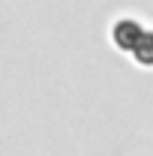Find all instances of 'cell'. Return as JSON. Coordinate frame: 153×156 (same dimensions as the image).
Masks as SVG:
<instances>
[{
  "instance_id": "6da1fadb",
  "label": "cell",
  "mask_w": 153,
  "mask_h": 156,
  "mask_svg": "<svg viewBox=\"0 0 153 156\" xmlns=\"http://www.w3.org/2000/svg\"><path fill=\"white\" fill-rule=\"evenodd\" d=\"M108 39L117 51H123L138 66H144V69L153 66V27L144 24L141 18H135V15L114 18L108 27Z\"/></svg>"
}]
</instances>
